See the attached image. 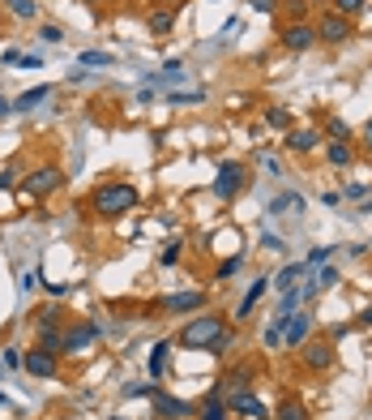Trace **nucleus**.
I'll use <instances>...</instances> for the list:
<instances>
[{
  "mask_svg": "<svg viewBox=\"0 0 372 420\" xmlns=\"http://www.w3.org/2000/svg\"><path fill=\"white\" fill-rule=\"evenodd\" d=\"M248 5H252L257 13H274V9L283 5V0H248Z\"/></svg>",
  "mask_w": 372,
  "mask_h": 420,
  "instance_id": "58836bf2",
  "label": "nucleus"
},
{
  "mask_svg": "<svg viewBox=\"0 0 372 420\" xmlns=\"http://www.w3.org/2000/svg\"><path fill=\"white\" fill-rule=\"evenodd\" d=\"M355 35V26H351V18H342V13H321V22H316V43H330V47H342L347 39Z\"/></svg>",
  "mask_w": 372,
  "mask_h": 420,
  "instance_id": "423d86ee",
  "label": "nucleus"
},
{
  "mask_svg": "<svg viewBox=\"0 0 372 420\" xmlns=\"http://www.w3.org/2000/svg\"><path fill=\"white\" fill-rule=\"evenodd\" d=\"M5 364H9V369H18V364H22V352H18V347H5Z\"/></svg>",
  "mask_w": 372,
  "mask_h": 420,
  "instance_id": "c03bdc74",
  "label": "nucleus"
},
{
  "mask_svg": "<svg viewBox=\"0 0 372 420\" xmlns=\"http://www.w3.org/2000/svg\"><path fill=\"white\" fill-rule=\"evenodd\" d=\"M176 343L172 339H158L154 343V352H150V378H163V369H167V352H172Z\"/></svg>",
  "mask_w": 372,
  "mask_h": 420,
  "instance_id": "4be33fe9",
  "label": "nucleus"
},
{
  "mask_svg": "<svg viewBox=\"0 0 372 420\" xmlns=\"http://www.w3.org/2000/svg\"><path fill=\"white\" fill-rule=\"evenodd\" d=\"M342 335H347V326H342V322H338V326H330V335H326V339H330V343H338V339H342Z\"/></svg>",
  "mask_w": 372,
  "mask_h": 420,
  "instance_id": "09e8293b",
  "label": "nucleus"
},
{
  "mask_svg": "<svg viewBox=\"0 0 372 420\" xmlns=\"http://www.w3.org/2000/svg\"><path fill=\"white\" fill-rule=\"evenodd\" d=\"M326 159H330L334 168H351V163H355V146H351V142H330V146H326Z\"/></svg>",
  "mask_w": 372,
  "mask_h": 420,
  "instance_id": "a211bd4d",
  "label": "nucleus"
},
{
  "mask_svg": "<svg viewBox=\"0 0 372 420\" xmlns=\"http://www.w3.org/2000/svg\"><path fill=\"white\" fill-rule=\"evenodd\" d=\"M364 193H368V185H347L342 189V197H364Z\"/></svg>",
  "mask_w": 372,
  "mask_h": 420,
  "instance_id": "de8ad7c7",
  "label": "nucleus"
},
{
  "mask_svg": "<svg viewBox=\"0 0 372 420\" xmlns=\"http://www.w3.org/2000/svg\"><path fill=\"white\" fill-rule=\"evenodd\" d=\"M108 420H129V416H108Z\"/></svg>",
  "mask_w": 372,
  "mask_h": 420,
  "instance_id": "864d4df0",
  "label": "nucleus"
},
{
  "mask_svg": "<svg viewBox=\"0 0 372 420\" xmlns=\"http://www.w3.org/2000/svg\"><path fill=\"white\" fill-rule=\"evenodd\" d=\"M146 22H150V30H154V35H172V30H176V22H180V9H176V5H158V9H150V18H146Z\"/></svg>",
  "mask_w": 372,
  "mask_h": 420,
  "instance_id": "2eb2a0df",
  "label": "nucleus"
},
{
  "mask_svg": "<svg viewBox=\"0 0 372 420\" xmlns=\"http://www.w3.org/2000/svg\"><path fill=\"white\" fill-rule=\"evenodd\" d=\"M300 360H304V369H312V373H330L334 360H338V347L330 339H304L300 343Z\"/></svg>",
  "mask_w": 372,
  "mask_h": 420,
  "instance_id": "39448f33",
  "label": "nucleus"
},
{
  "mask_svg": "<svg viewBox=\"0 0 372 420\" xmlns=\"http://www.w3.org/2000/svg\"><path fill=\"white\" fill-rule=\"evenodd\" d=\"M265 125H270V129H278V133L295 129V121H291V112H287V108H265Z\"/></svg>",
  "mask_w": 372,
  "mask_h": 420,
  "instance_id": "bb28decb",
  "label": "nucleus"
},
{
  "mask_svg": "<svg viewBox=\"0 0 372 420\" xmlns=\"http://www.w3.org/2000/svg\"><path fill=\"white\" fill-rule=\"evenodd\" d=\"M240 266H244V253H231L227 261H219V271H214V279H231V275H236Z\"/></svg>",
  "mask_w": 372,
  "mask_h": 420,
  "instance_id": "c756f323",
  "label": "nucleus"
},
{
  "mask_svg": "<svg viewBox=\"0 0 372 420\" xmlns=\"http://www.w3.org/2000/svg\"><path fill=\"white\" fill-rule=\"evenodd\" d=\"M364 154L372 159V116H368V125H364Z\"/></svg>",
  "mask_w": 372,
  "mask_h": 420,
  "instance_id": "a18cd8bd",
  "label": "nucleus"
},
{
  "mask_svg": "<svg viewBox=\"0 0 372 420\" xmlns=\"http://www.w3.org/2000/svg\"><path fill=\"white\" fill-rule=\"evenodd\" d=\"M22 369H26L30 378H43V382H47V378H56V373H60V356L34 343L30 352H22Z\"/></svg>",
  "mask_w": 372,
  "mask_h": 420,
  "instance_id": "0eeeda50",
  "label": "nucleus"
},
{
  "mask_svg": "<svg viewBox=\"0 0 372 420\" xmlns=\"http://www.w3.org/2000/svg\"><path fill=\"white\" fill-rule=\"evenodd\" d=\"M227 412H236V416H252V420H265V403L244 386V390H227Z\"/></svg>",
  "mask_w": 372,
  "mask_h": 420,
  "instance_id": "9b49d317",
  "label": "nucleus"
},
{
  "mask_svg": "<svg viewBox=\"0 0 372 420\" xmlns=\"http://www.w3.org/2000/svg\"><path fill=\"white\" fill-rule=\"evenodd\" d=\"M98 331H103V322H73V326H65V356L86 352L98 339Z\"/></svg>",
  "mask_w": 372,
  "mask_h": 420,
  "instance_id": "1a4fd4ad",
  "label": "nucleus"
},
{
  "mask_svg": "<svg viewBox=\"0 0 372 420\" xmlns=\"http://www.w3.org/2000/svg\"><path fill=\"white\" fill-rule=\"evenodd\" d=\"M334 283H338V271H334V266H326V271H321V279H316V292H321V288H334Z\"/></svg>",
  "mask_w": 372,
  "mask_h": 420,
  "instance_id": "4c0bfd02",
  "label": "nucleus"
},
{
  "mask_svg": "<svg viewBox=\"0 0 372 420\" xmlns=\"http://www.w3.org/2000/svg\"><path fill=\"white\" fill-rule=\"evenodd\" d=\"M321 142H326L321 129H312V125L304 129V125H295V129H287V142H283V146H287L291 154H312V150H321Z\"/></svg>",
  "mask_w": 372,
  "mask_h": 420,
  "instance_id": "f8f14e48",
  "label": "nucleus"
},
{
  "mask_svg": "<svg viewBox=\"0 0 372 420\" xmlns=\"http://www.w3.org/2000/svg\"><path fill=\"white\" fill-rule=\"evenodd\" d=\"M60 318H65L60 304H39V309H34V322H39V326H60Z\"/></svg>",
  "mask_w": 372,
  "mask_h": 420,
  "instance_id": "cd10ccee",
  "label": "nucleus"
},
{
  "mask_svg": "<svg viewBox=\"0 0 372 420\" xmlns=\"http://www.w3.org/2000/svg\"><path fill=\"white\" fill-rule=\"evenodd\" d=\"M223 386H231V390H244V386H252V364H236V369H227Z\"/></svg>",
  "mask_w": 372,
  "mask_h": 420,
  "instance_id": "b1692460",
  "label": "nucleus"
},
{
  "mask_svg": "<svg viewBox=\"0 0 372 420\" xmlns=\"http://www.w3.org/2000/svg\"><path fill=\"white\" fill-rule=\"evenodd\" d=\"M180 245H184V240H167V245H163V253H158V261H163V266H172V261H180V253H184Z\"/></svg>",
  "mask_w": 372,
  "mask_h": 420,
  "instance_id": "473e14b6",
  "label": "nucleus"
},
{
  "mask_svg": "<svg viewBox=\"0 0 372 420\" xmlns=\"http://www.w3.org/2000/svg\"><path fill=\"white\" fill-rule=\"evenodd\" d=\"M0 407H9V399H5V395H0Z\"/></svg>",
  "mask_w": 372,
  "mask_h": 420,
  "instance_id": "603ef678",
  "label": "nucleus"
},
{
  "mask_svg": "<svg viewBox=\"0 0 372 420\" xmlns=\"http://www.w3.org/2000/svg\"><path fill=\"white\" fill-rule=\"evenodd\" d=\"M261 245H265V249H274V253H283V249H287V240H283V236H274V232H270V236H261Z\"/></svg>",
  "mask_w": 372,
  "mask_h": 420,
  "instance_id": "79ce46f5",
  "label": "nucleus"
},
{
  "mask_svg": "<svg viewBox=\"0 0 372 420\" xmlns=\"http://www.w3.org/2000/svg\"><path fill=\"white\" fill-rule=\"evenodd\" d=\"M321 137H330V142H351V129H347V121H342V116H326Z\"/></svg>",
  "mask_w": 372,
  "mask_h": 420,
  "instance_id": "a878e982",
  "label": "nucleus"
},
{
  "mask_svg": "<svg viewBox=\"0 0 372 420\" xmlns=\"http://www.w3.org/2000/svg\"><path fill=\"white\" fill-rule=\"evenodd\" d=\"M223 331H227V318H223V313H197L193 322L180 326L176 347H184V352H210V347L223 339Z\"/></svg>",
  "mask_w": 372,
  "mask_h": 420,
  "instance_id": "f03ea898",
  "label": "nucleus"
},
{
  "mask_svg": "<svg viewBox=\"0 0 372 420\" xmlns=\"http://www.w3.org/2000/svg\"><path fill=\"white\" fill-rule=\"evenodd\" d=\"M355 322H359V326H372V304H368V309H359V318H355Z\"/></svg>",
  "mask_w": 372,
  "mask_h": 420,
  "instance_id": "3c124183",
  "label": "nucleus"
},
{
  "mask_svg": "<svg viewBox=\"0 0 372 420\" xmlns=\"http://www.w3.org/2000/svg\"><path fill=\"white\" fill-rule=\"evenodd\" d=\"M13 185H18V168L9 163L5 172H0V189H13Z\"/></svg>",
  "mask_w": 372,
  "mask_h": 420,
  "instance_id": "a19ab883",
  "label": "nucleus"
},
{
  "mask_svg": "<svg viewBox=\"0 0 372 420\" xmlns=\"http://www.w3.org/2000/svg\"><path fill=\"white\" fill-rule=\"evenodd\" d=\"M304 271H308L304 261H291V266H283V271L274 275V288H278V292H291V288H295V279H300Z\"/></svg>",
  "mask_w": 372,
  "mask_h": 420,
  "instance_id": "5701e85b",
  "label": "nucleus"
},
{
  "mask_svg": "<svg viewBox=\"0 0 372 420\" xmlns=\"http://www.w3.org/2000/svg\"><path fill=\"white\" fill-rule=\"evenodd\" d=\"M47 94H51V86H34V90H26V94H18V99H13V112H34L39 103H47Z\"/></svg>",
  "mask_w": 372,
  "mask_h": 420,
  "instance_id": "6ab92c4d",
  "label": "nucleus"
},
{
  "mask_svg": "<svg viewBox=\"0 0 372 420\" xmlns=\"http://www.w3.org/2000/svg\"><path fill=\"white\" fill-rule=\"evenodd\" d=\"M9 112H13V99H5V94H0V121H5Z\"/></svg>",
  "mask_w": 372,
  "mask_h": 420,
  "instance_id": "8fccbe9b",
  "label": "nucleus"
},
{
  "mask_svg": "<svg viewBox=\"0 0 372 420\" xmlns=\"http://www.w3.org/2000/svg\"><path fill=\"white\" fill-rule=\"evenodd\" d=\"M39 39H43V43H60L65 35H60V26H43V30H39Z\"/></svg>",
  "mask_w": 372,
  "mask_h": 420,
  "instance_id": "ea45409f",
  "label": "nucleus"
},
{
  "mask_svg": "<svg viewBox=\"0 0 372 420\" xmlns=\"http://www.w3.org/2000/svg\"><path fill=\"white\" fill-rule=\"evenodd\" d=\"M154 309H163V313H193V309H205V292H176L167 300H158Z\"/></svg>",
  "mask_w": 372,
  "mask_h": 420,
  "instance_id": "ddd939ff",
  "label": "nucleus"
},
{
  "mask_svg": "<svg viewBox=\"0 0 372 420\" xmlns=\"http://www.w3.org/2000/svg\"><path fill=\"white\" fill-rule=\"evenodd\" d=\"M274 420H308V407H304V399H300V395H287V399L278 403Z\"/></svg>",
  "mask_w": 372,
  "mask_h": 420,
  "instance_id": "412c9836",
  "label": "nucleus"
},
{
  "mask_svg": "<svg viewBox=\"0 0 372 420\" xmlns=\"http://www.w3.org/2000/svg\"><path fill=\"white\" fill-rule=\"evenodd\" d=\"M5 9H9L18 22H34V18H39V5H34V0H5Z\"/></svg>",
  "mask_w": 372,
  "mask_h": 420,
  "instance_id": "393cba45",
  "label": "nucleus"
},
{
  "mask_svg": "<svg viewBox=\"0 0 372 420\" xmlns=\"http://www.w3.org/2000/svg\"><path fill=\"white\" fill-rule=\"evenodd\" d=\"M278 43H283L287 51H308V47L316 43V26H312V22H287L283 35H278Z\"/></svg>",
  "mask_w": 372,
  "mask_h": 420,
  "instance_id": "9d476101",
  "label": "nucleus"
},
{
  "mask_svg": "<svg viewBox=\"0 0 372 420\" xmlns=\"http://www.w3.org/2000/svg\"><path fill=\"white\" fill-rule=\"evenodd\" d=\"M265 288H270V279H265V275H261V279H252V288H248V296H244V300H240V309H236V322H244V318H248V313L257 309V300L265 296Z\"/></svg>",
  "mask_w": 372,
  "mask_h": 420,
  "instance_id": "f3484780",
  "label": "nucleus"
},
{
  "mask_svg": "<svg viewBox=\"0 0 372 420\" xmlns=\"http://www.w3.org/2000/svg\"><path fill=\"white\" fill-rule=\"evenodd\" d=\"M56 189H65V172H60L56 163H39V168L26 172V180H22V193H26L30 202H43V197H51Z\"/></svg>",
  "mask_w": 372,
  "mask_h": 420,
  "instance_id": "7ed1b4c3",
  "label": "nucleus"
},
{
  "mask_svg": "<svg viewBox=\"0 0 372 420\" xmlns=\"http://www.w3.org/2000/svg\"><path fill=\"white\" fill-rule=\"evenodd\" d=\"M47 292H51V296H69V292H73V283H47Z\"/></svg>",
  "mask_w": 372,
  "mask_h": 420,
  "instance_id": "49530a36",
  "label": "nucleus"
},
{
  "mask_svg": "<svg viewBox=\"0 0 372 420\" xmlns=\"http://www.w3.org/2000/svg\"><path fill=\"white\" fill-rule=\"evenodd\" d=\"M300 206H304V197H300V193H278V197L270 202L274 215H278V210H300Z\"/></svg>",
  "mask_w": 372,
  "mask_h": 420,
  "instance_id": "c85d7f7f",
  "label": "nucleus"
},
{
  "mask_svg": "<svg viewBox=\"0 0 372 420\" xmlns=\"http://www.w3.org/2000/svg\"><path fill=\"white\" fill-rule=\"evenodd\" d=\"M154 390H158L154 382H137V386H124V395H129V399H137V395H154Z\"/></svg>",
  "mask_w": 372,
  "mask_h": 420,
  "instance_id": "e433bc0d",
  "label": "nucleus"
},
{
  "mask_svg": "<svg viewBox=\"0 0 372 420\" xmlns=\"http://www.w3.org/2000/svg\"><path fill=\"white\" fill-rule=\"evenodd\" d=\"M197 99H205V90H180V94H172V108L176 103H197Z\"/></svg>",
  "mask_w": 372,
  "mask_h": 420,
  "instance_id": "c9c22d12",
  "label": "nucleus"
},
{
  "mask_svg": "<svg viewBox=\"0 0 372 420\" xmlns=\"http://www.w3.org/2000/svg\"><path fill=\"white\" fill-rule=\"evenodd\" d=\"M308 335H312V313H308V309H304V313H291V322H287V331H283V343H287V347H300Z\"/></svg>",
  "mask_w": 372,
  "mask_h": 420,
  "instance_id": "4468645a",
  "label": "nucleus"
},
{
  "mask_svg": "<svg viewBox=\"0 0 372 420\" xmlns=\"http://www.w3.org/2000/svg\"><path fill=\"white\" fill-rule=\"evenodd\" d=\"M261 168H265V172H274V176H278V172H283V163H278V159H274V154H261Z\"/></svg>",
  "mask_w": 372,
  "mask_h": 420,
  "instance_id": "37998d69",
  "label": "nucleus"
},
{
  "mask_svg": "<svg viewBox=\"0 0 372 420\" xmlns=\"http://www.w3.org/2000/svg\"><path fill=\"white\" fill-rule=\"evenodd\" d=\"M34 343L47 347V352H56V356H65V331L60 326H39V339Z\"/></svg>",
  "mask_w": 372,
  "mask_h": 420,
  "instance_id": "aec40b11",
  "label": "nucleus"
},
{
  "mask_svg": "<svg viewBox=\"0 0 372 420\" xmlns=\"http://www.w3.org/2000/svg\"><path fill=\"white\" fill-rule=\"evenodd\" d=\"M368 249H372V240H368Z\"/></svg>",
  "mask_w": 372,
  "mask_h": 420,
  "instance_id": "6e6d98bb",
  "label": "nucleus"
},
{
  "mask_svg": "<svg viewBox=\"0 0 372 420\" xmlns=\"http://www.w3.org/2000/svg\"><path fill=\"white\" fill-rule=\"evenodd\" d=\"M330 253H334V245H321V249H312V253L304 257V266H321V261H326Z\"/></svg>",
  "mask_w": 372,
  "mask_h": 420,
  "instance_id": "f704fd0d",
  "label": "nucleus"
},
{
  "mask_svg": "<svg viewBox=\"0 0 372 420\" xmlns=\"http://www.w3.org/2000/svg\"><path fill=\"white\" fill-rule=\"evenodd\" d=\"M231 412H227V403H223V382L214 386V390H210V399L197 407V420H227Z\"/></svg>",
  "mask_w": 372,
  "mask_h": 420,
  "instance_id": "dca6fc26",
  "label": "nucleus"
},
{
  "mask_svg": "<svg viewBox=\"0 0 372 420\" xmlns=\"http://www.w3.org/2000/svg\"><path fill=\"white\" fill-rule=\"evenodd\" d=\"M108 65H112L108 51H82V69H108Z\"/></svg>",
  "mask_w": 372,
  "mask_h": 420,
  "instance_id": "7c9ffc66",
  "label": "nucleus"
},
{
  "mask_svg": "<svg viewBox=\"0 0 372 420\" xmlns=\"http://www.w3.org/2000/svg\"><path fill=\"white\" fill-rule=\"evenodd\" d=\"M364 9H368V0H334V13H342V18H355Z\"/></svg>",
  "mask_w": 372,
  "mask_h": 420,
  "instance_id": "2f4dec72",
  "label": "nucleus"
},
{
  "mask_svg": "<svg viewBox=\"0 0 372 420\" xmlns=\"http://www.w3.org/2000/svg\"><path fill=\"white\" fill-rule=\"evenodd\" d=\"M137 206H141V193L129 180H108V185H98L90 193V210L98 219H120V215H129V210H137Z\"/></svg>",
  "mask_w": 372,
  "mask_h": 420,
  "instance_id": "f257e3e1",
  "label": "nucleus"
},
{
  "mask_svg": "<svg viewBox=\"0 0 372 420\" xmlns=\"http://www.w3.org/2000/svg\"><path fill=\"white\" fill-rule=\"evenodd\" d=\"M283 9H287L295 22H308V0H283Z\"/></svg>",
  "mask_w": 372,
  "mask_h": 420,
  "instance_id": "72a5a7b5",
  "label": "nucleus"
},
{
  "mask_svg": "<svg viewBox=\"0 0 372 420\" xmlns=\"http://www.w3.org/2000/svg\"><path fill=\"white\" fill-rule=\"evenodd\" d=\"M248 180H252V176H248V168H244V163H236V159H227V163L219 168V176H214V185H210V189H214V197H219V202H236V197L248 189Z\"/></svg>",
  "mask_w": 372,
  "mask_h": 420,
  "instance_id": "20e7f679",
  "label": "nucleus"
},
{
  "mask_svg": "<svg viewBox=\"0 0 372 420\" xmlns=\"http://www.w3.org/2000/svg\"><path fill=\"white\" fill-rule=\"evenodd\" d=\"M0 369H5V360H0Z\"/></svg>",
  "mask_w": 372,
  "mask_h": 420,
  "instance_id": "5fc2aeb1",
  "label": "nucleus"
},
{
  "mask_svg": "<svg viewBox=\"0 0 372 420\" xmlns=\"http://www.w3.org/2000/svg\"><path fill=\"white\" fill-rule=\"evenodd\" d=\"M150 399H154V416H158V420H188V416H197L193 403L176 399V395H167V390H154Z\"/></svg>",
  "mask_w": 372,
  "mask_h": 420,
  "instance_id": "6e6552de",
  "label": "nucleus"
}]
</instances>
